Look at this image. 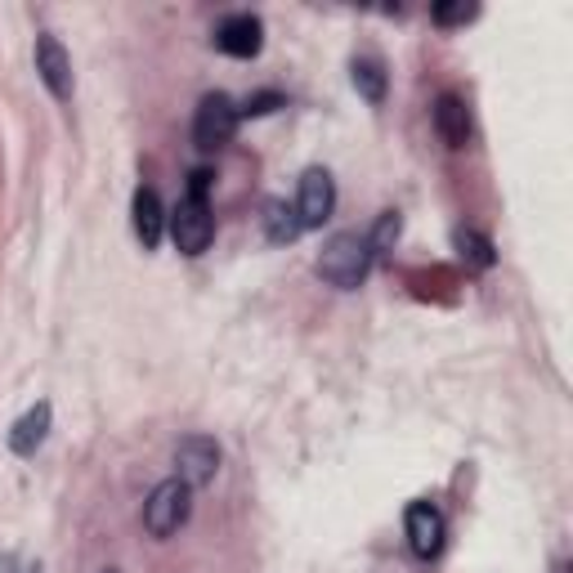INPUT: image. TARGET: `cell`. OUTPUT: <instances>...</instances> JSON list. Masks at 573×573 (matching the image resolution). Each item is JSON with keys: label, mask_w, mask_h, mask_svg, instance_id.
Returning a JSON list of instances; mask_svg holds the SVG:
<instances>
[{"label": "cell", "mask_w": 573, "mask_h": 573, "mask_svg": "<svg viewBox=\"0 0 573 573\" xmlns=\"http://www.w3.org/2000/svg\"><path fill=\"white\" fill-rule=\"evenodd\" d=\"M390 238H399V211H386V215H381V224H376V234H372L368 242H372V251H376V247H386Z\"/></svg>", "instance_id": "obj_18"}, {"label": "cell", "mask_w": 573, "mask_h": 573, "mask_svg": "<svg viewBox=\"0 0 573 573\" xmlns=\"http://www.w3.org/2000/svg\"><path fill=\"white\" fill-rule=\"evenodd\" d=\"M264 46V27L256 14H228L215 27V50H224L228 59H256Z\"/></svg>", "instance_id": "obj_7"}, {"label": "cell", "mask_w": 573, "mask_h": 573, "mask_svg": "<svg viewBox=\"0 0 573 573\" xmlns=\"http://www.w3.org/2000/svg\"><path fill=\"white\" fill-rule=\"evenodd\" d=\"M372 270V242L363 234H336L323 256H319V278L340 287V291H354Z\"/></svg>", "instance_id": "obj_1"}, {"label": "cell", "mask_w": 573, "mask_h": 573, "mask_svg": "<svg viewBox=\"0 0 573 573\" xmlns=\"http://www.w3.org/2000/svg\"><path fill=\"white\" fill-rule=\"evenodd\" d=\"M46 431H50V403H36L27 416H18V426L10 431V448H14L18 457H32L36 448H41Z\"/></svg>", "instance_id": "obj_12"}, {"label": "cell", "mask_w": 573, "mask_h": 573, "mask_svg": "<svg viewBox=\"0 0 573 573\" xmlns=\"http://www.w3.org/2000/svg\"><path fill=\"white\" fill-rule=\"evenodd\" d=\"M135 234H139V242L152 251L162 242V228H166V215H162V202H158V194H152V188H135Z\"/></svg>", "instance_id": "obj_11"}, {"label": "cell", "mask_w": 573, "mask_h": 573, "mask_svg": "<svg viewBox=\"0 0 573 573\" xmlns=\"http://www.w3.org/2000/svg\"><path fill=\"white\" fill-rule=\"evenodd\" d=\"M408 547L422 560L444 551V515L431 502H412L408 507Z\"/></svg>", "instance_id": "obj_9"}, {"label": "cell", "mask_w": 573, "mask_h": 573, "mask_svg": "<svg viewBox=\"0 0 573 573\" xmlns=\"http://www.w3.org/2000/svg\"><path fill=\"white\" fill-rule=\"evenodd\" d=\"M188 511H194V488H188L179 475L162 479L158 488L148 493V502H144V528L152 533V538H171V533L184 528Z\"/></svg>", "instance_id": "obj_2"}, {"label": "cell", "mask_w": 573, "mask_h": 573, "mask_svg": "<svg viewBox=\"0 0 573 573\" xmlns=\"http://www.w3.org/2000/svg\"><path fill=\"white\" fill-rule=\"evenodd\" d=\"M354 86H359V95L368 103H381V99H386V67H381L376 59H359L354 63Z\"/></svg>", "instance_id": "obj_15"}, {"label": "cell", "mask_w": 573, "mask_h": 573, "mask_svg": "<svg viewBox=\"0 0 573 573\" xmlns=\"http://www.w3.org/2000/svg\"><path fill=\"white\" fill-rule=\"evenodd\" d=\"M234 130H238V108H234V99H228V95H207L198 103V117H194L198 148L215 152V148H224L228 139H234Z\"/></svg>", "instance_id": "obj_4"}, {"label": "cell", "mask_w": 573, "mask_h": 573, "mask_svg": "<svg viewBox=\"0 0 573 573\" xmlns=\"http://www.w3.org/2000/svg\"><path fill=\"white\" fill-rule=\"evenodd\" d=\"M336 207V184L323 166H310L300 175V198H296V215H300V228H323L327 215Z\"/></svg>", "instance_id": "obj_6"}, {"label": "cell", "mask_w": 573, "mask_h": 573, "mask_svg": "<svg viewBox=\"0 0 573 573\" xmlns=\"http://www.w3.org/2000/svg\"><path fill=\"white\" fill-rule=\"evenodd\" d=\"M264 234H270V242H296L300 238V215H296V207L270 202V211H264Z\"/></svg>", "instance_id": "obj_13"}, {"label": "cell", "mask_w": 573, "mask_h": 573, "mask_svg": "<svg viewBox=\"0 0 573 573\" xmlns=\"http://www.w3.org/2000/svg\"><path fill=\"white\" fill-rule=\"evenodd\" d=\"M175 466H179V479L188 488L198 484H211L215 471H220V444L211 435H184L175 444Z\"/></svg>", "instance_id": "obj_5"}, {"label": "cell", "mask_w": 573, "mask_h": 573, "mask_svg": "<svg viewBox=\"0 0 573 573\" xmlns=\"http://www.w3.org/2000/svg\"><path fill=\"white\" fill-rule=\"evenodd\" d=\"M435 130H439V139L448 148H466L471 144V112H466V103L457 95H444L435 103Z\"/></svg>", "instance_id": "obj_10"}, {"label": "cell", "mask_w": 573, "mask_h": 573, "mask_svg": "<svg viewBox=\"0 0 573 573\" xmlns=\"http://www.w3.org/2000/svg\"><path fill=\"white\" fill-rule=\"evenodd\" d=\"M211 234H215V220H211L207 198H194V194H188V198L175 207V215H171V238H175V247H179L184 256H202V251L211 247Z\"/></svg>", "instance_id": "obj_3"}, {"label": "cell", "mask_w": 573, "mask_h": 573, "mask_svg": "<svg viewBox=\"0 0 573 573\" xmlns=\"http://www.w3.org/2000/svg\"><path fill=\"white\" fill-rule=\"evenodd\" d=\"M452 247L462 251V260L475 264V270H493V260H498V256H493V242H488L484 234H475V228H457V234H452Z\"/></svg>", "instance_id": "obj_14"}, {"label": "cell", "mask_w": 573, "mask_h": 573, "mask_svg": "<svg viewBox=\"0 0 573 573\" xmlns=\"http://www.w3.org/2000/svg\"><path fill=\"white\" fill-rule=\"evenodd\" d=\"M475 14H479L475 5H466V0H457V5H439V10H435V23H439V27H457V23H471Z\"/></svg>", "instance_id": "obj_16"}, {"label": "cell", "mask_w": 573, "mask_h": 573, "mask_svg": "<svg viewBox=\"0 0 573 573\" xmlns=\"http://www.w3.org/2000/svg\"><path fill=\"white\" fill-rule=\"evenodd\" d=\"M103 573H122V569H103Z\"/></svg>", "instance_id": "obj_19"}, {"label": "cell", "mask_w": 573, "mask_h": 573, "mask_svg": "<svg viewBox=\"0 0 573 573\" xmlns=\"http://www.w3.org/2000/svg\"><path fill=\"white\" fill-rule=\"evenodd\" d=\"M274 108H283V95L264 90V95H251V99L238 108V117H264V112H274Z\"/></svg>", "instance_id": "obj_17"}, {"label": "cell", "mask_w": 573, "mask_h": 573, "mask_svg": "<svg viewBox=\"0 0 573 573\" xmlns=\"http://www.w3.org/2000/svg\"><path fill=\"white\" fill-rule=\"evenodd\" d=\"M36 72H41V82L50 86L54 99H63V103L72 99V59L59 46V36H50V32L36 36Z\"/></svg>", "instance_id": "obj_8"}]
</instances>
